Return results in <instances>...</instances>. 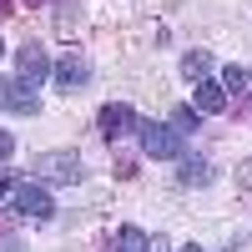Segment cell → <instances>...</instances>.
<instances>
[{"mask_svg": "<svg viewBox=\"0 0 252 252\" xmlns=\"http://www.w3.org/2000/svg\"><path fill=\"white\" fill-rule=\"evenodd\" d=\"M242 86H247V71L242 66H227L222 71V91H242Z\"/></svg>", "mask_w": 252, "mask_h": 252, "instance_id": "13", "label": "cell"}, {"mask_svg": "<svg viewBox=\"0 0 252 252\" xmlns=\"http://www.w3.org/2000/svg\"><path fill=\"white\" fill-rule=\"evenodd\" d=\"M15 81H26V86H40V81L51 76V61H46V46L40 40H26V46L15 51Z\"/></svg>", "mask_w": 252, "mask_h": 252, "instance_id": "5", "label": "cell"}, {"mask_svg": "<svg viewBox=\"0 0 252 252\" xmlns=\"http://www.w3.org/2000/svg\"><path fill=\"white\" fill-rule=\"evenodd\" d=\"M0 252H20V242H10V237H0Z\"/></svg>", "mask_w": 252, "mask_h": 252, "instance_id": "16", "label": "cell"}, {"mask_svg": "<svg viewBox=\"0 0 252 252\" xmlns=\"http://www.w3.org/2000/svg\"><path fill=\"white\" fill-rule=\"evenodd\" d=\"M111 252H152V237L141 232V227H121L116 232V247Z\"/></svg>", "mask_w": 252, "mask_h": 252, "instance_id": "10", "label": "cell"}, {"mask_svg": "<svg viewBox=\"0 0 252 252\" xmlns=\"http://www.w3.org/2000/svg\"><path fill=\"white\" fill-rule=\"evenodd\" d=\"M192 101H197V106H192L197 116H217V111H227V101H232V96L222 91V81H197Z\"/></svg>", "mask_w": 252, "mask_h": 252, "instance_id": "8", "label": "cell"}, {"mask_svg": "<svg viewBox=\"0 0 252 252\" xmlns=\"http://www.w3.org/2000/svg\"><path fill=\"white\" fill-rule=\"evenodd\" d=\"M177 182H182V187H212V161H202V157H182Z\"/></svg>", "mask_w": 252, "mask_h": 252, "instance_id": "9", "label": "cell"}, {"mask_svg": "<svg viewBox=\"0 0 252 252\" xmlns=\"http://www.w3.org/2000/svg\"><path fill=\"white\" fill-rule=\"evenodd\" d=\"M51 76H56V86L71 96V91H81V86L91 81V61L81 56V51H66V61H61V66H56Z\"/></svg>", "mask_w": 252, "mask_h": 252, "instance_id": "7", "label": "cell"}, {"mask_svg": "<svg viewBox=\"0 0 252 252\" xmlns=\"http://www.w3.org/2000/svg\"><path fill=\"white\" fill-rule=\"evenodd\" d=\"M10 187H15V182H10L5 172H0V197H10Z\"/></svg>", "mask_w": 252, "mask_h": 252, "instance_id": "15", "label": "cell"}, {"mask_svg": "<svg viewBox=\"0 0 252 252\" xmlns=\"http://www.w3.org/2000/svg\"><path fill=\"white\" fill-rule=\"evenodd\" d=\"M10 152H15V136H10V131H0V161H10Z\"/></svg>", "mask_w": 252, "mask_h": 252, "instance_id": "14", "label": "cell"}, {"mask_svg": "<svg viewBox=\"0 0 252 252\" xmlns=\"http://www.w3.org/2000/svg\"><path fill=\"white\" fill-rule=\"evenodd\" d=\"M136 136H141V152L152 161H182L187 157V136H177L166 121H136Z\"/></svg>", "mask_w": 252, "mask_h": 252, "instance_id": "1", "label": "cell"}, {"mask_svg": "<svg viewBox=\"0 0 252 252\" xmlns=\"http://www.w3.org/2000/svg\"><path fill=\"white\" fill-rule=\"evenodd\" d=\"M31 172H35L40 182L71 187V182H81V157H76V152H40V157H31Z\"/></svg>", "mask_w": 252, "mask_h": 252, "instance_id": "2", "label": "cell"}, {"mask_svg": "<svg viewBox=\"0 0 252 252\" xmlns=\"http://www.w3.org/2000/svg\"><path fill=\"white\" fill-rule=\"evenodd\" d=\"M31 5H46V0H31Z\"/></svg>", "mask_w": 252, "mask_h": 252, "instance_id": "20", "label": "cell"}, {"mask_svg": "<svg viewBox=\"0 0 252 252\" xmlns=\"http://www.w3.org/2000/svg\"><path fill=\"white\" fill-rule=\"evenodd\" d=\"M207 71H212V56L207 51H187L182 56V76L187 81H207Z\"/></svg>", "mask_w": 252, "mask_h": 252, "instance_id": "11", "label": "cell"}, {"mask_svg": "<svg viewBox=\"0 0 252 252\" xmlns=\"http://www.w3.org/2000/svg\"><path fill=\"white\" fill-rule=\"evenodd\" d=\"M0 56H5V40H0Z\"/></svg>", "mask_w": 252, "mask_h": 252, "instance_id": "19", "label": "cell"}, {"mask_svg": "<svg viewBox=\"0 0 252 252\" xmlns=\"http://www.w3.org/2000/svg\"><path fill=\"white\" fill-rule=\"evenodd\" d=\"M0 111H10V116H35V111H40L35 86H26V81H15V76H0Z\"/></svg>", "mask_w": 252, "mask_h": 252, "instance_id": "4", "label": "cell"}, {"mask_svg": "<svg viewBox=\"0 0 252 252\" xmlns=\"http://www.w3.org/2000/svg\"><path fill=\"white\" fill-rule=\"evenodd\" d=\"M96 126H101V136H106V141H121V136L136 131V111L126 106V101H106L101 116H96Z\"/></svg>", "mask_w": 252, "mask_h": 252, "instance_id": "6", "label": "cell"}, {"mask_svg": "<svg viewBox=\"0 0 252 252\" xmlns=\"http://www.w3.org/2000/svg\"><path fill=\"white\" fill-rule=\"evenodd\" d=\"M10 207H15L20 217H35V222H46L56 212V202H51V192L40 182H15L10 187Z\"/></svg>", "mask_w": 252, "mask_h": 252, "instance_id": "3", "label": "cell"}, {"mask_svg": "<svg viewBox=\"0 0 252 252\" xmlns=\"http://www.w3.org/2000/svg\"><path fill=\"white\" fill-rule=\"evenodd\" d=\"M182 252H207V247H197V242H187V247H182Z\"/></svg>", "mask_w": 252, "mask_h": 252, "instance_id": "18", "label": "cell"}, {"mask_svg": "<svg viewBox=\"0 0 252 252\" xmlns=\"http://www.w3.org/2000/svg\"><path fill=\"white\" fill-rule=\"evenodd\" d=\"M166 126H172L177 136H187V131H197V126H202V116H197L192 106H177V111H172V121H166Z\"/></svg>", "mask_w": 252, "mask_h": 252, "instance_id": "12", "label": "cell"}, {"mask_svg": "<svg viewBox=\"0 0 252 252\" xmlns=\"http://www.w3.org/2000/svg\"><path fill=\"white\" fill-rule=\"evenodd\" d=\"M5 15H15V10H10V0H0V20H5Z\"/></svg>", "mask_w": 252, "mask_h": 252, "instance_id": "17", "label": "cell"}]
</instances>
